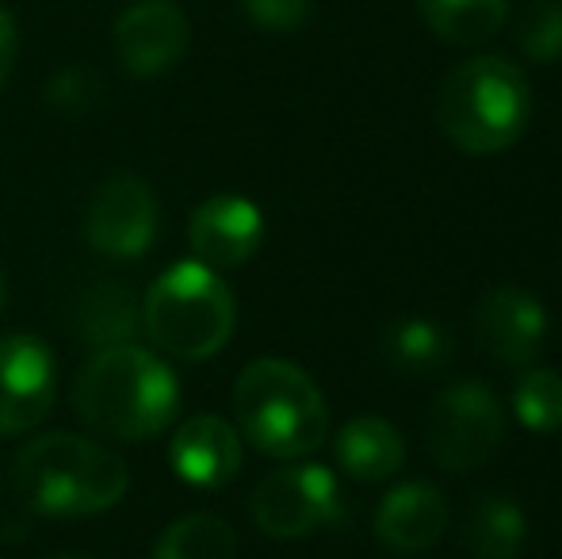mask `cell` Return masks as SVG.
Here are the masks:
<instances>
[{
	"instance_id": "3",
	"label": "cell",
	"mask_w": 562,
	"mask_h": 559,
	"mask_svg": "<svg viewBox=\"0 0 562 559\" xmlns=\"http://www.w3.org/2000/svg\"><path fill=\"white\" fill-rule=\"evenodd\" d=\"M437 123L463 154H502L532 123V85L517 62L502 54H479L459 62L440 81Z\"/></svg>"
},
{
	"instance_id": "4",
	"label": "cell",
	"mask_w": 562,
	"mask_h": 559,
	"mask_svg": "<svg viewBox=\"0 0 562 559\" xmlns=\"http://www.w3.org/2000/svg\"><path fill=\"white\" fill-rule=\"evenodd\" d=\"M234 414L237 433L276 460L311 456L329 437L326 395L291 360H252L234 383Z\"/></svg>"
},
{
	"instance_id": "18",
	"label": "cell",
	"mask_w": 562,
	"mask_h": 559,
	"mask_svg": "<svg viewBox=\"0 0 562 559\" xmlns=\"http://www.w3.org/2000/svg\"><path fill=\"white\" fill-rule=\"evenodd\" d=\"M77 334L89 345H123L142 329V306L134 303V295L115 280L92 283L85 288V295L77 299Z\"/></svg>"
},
{
	"instance_id": "13",
	"label": "cell",
	"mask_w": 562,
	"mask_h": 559,
	"mask_svg": "<svg viewBox=\"0 0 562 559\" xmlns=\"http://www.w3.org/2000/svg\"><path fill=\"white\" fill-rule=\"evenodd\" d=\"M169 463L180 483L218 491L241 471V433L218 414H195L172 433Z\"/></svg>"
},
{
	"instance_id": "25",
	"label": "cell",
	"mask_w": 562,
	"mask_h": 559,
	"mask_svg": "<svg viewBox=\"0 0 562 559\" xmlns=\"http://www.w3.org/2000/svg\"><path fill=\"white\" fill-rule=\"evenodd\" d=\"M15 54H20V31H15L12 12L0 4V89H4L8 77H12Z\"/></svg>"
},
{
	"instance_id": "12",
	"label": "cell",
	"mask_w": 562,
	"mask_h": 559,
	"mask_svg": "<svg viewBox=\"0 0 562 559\" xmlns=\"http://www.w3.org/2000/svg\"><path fill=\"white\" fill-rule=\"evenodd\" d=\"M188 242H192L195 261L211 265V269H237L245 265L265 242V215L252 200L234 192L211 195L200 203L188 226Z\"/></svg>"
},
{
	"instance_id": "6",
	"label": "cell",
	"mask_w": 562,
	"mask_h": 559,
	"mask_svg": "<svg viewBox=\"0 0 562 559\" xmlns=\"http://www.w3.org/2000/svg\"><path fill=\"white\" fill-rule=\"evenodd\" d=\"M505 437V406L482 380H459L437 391L425 418V445L451 476L482 468Z\"/></svg>"
},
{
	"instance_id": "10",
	"label": "cell",
	"mask_w": 562,
	"mask_h": 559,
	"mask_svg": "<svg viewBox=\"0 0 562 559\" xmlns=\"http://www.w3.org/2000/svg\"><path fill=\"white\" fill-rule=\"evenodd\" d=\"M58 399V368L38 337H0V437L31 433Z\"/></svg>"
},
{
	"instance_id": "1",
	"label": "cell",
	"mask_w": 562,
	"mask_h": 559,
	"mask_svg": "<svg viewBox=\"0 0 562 559\" xmlns=\"http://www.w3.org/2000/svg\"><path fill=\"white\" fill-rule=\"evenodd\" d=\"M74 411L108 440H149L180 411V383L157 353L134 342L92 353L74 380Z\"/></svg>"
},
{
	"instance_id": "5",
	"label": "cell",
	"mask_w": 562,
	"mask_h": 559,
	"mask_svg": "<svg viewBox=\"0 0 562 559\" xmlns=\"http://www.w3.org/2000/svg\"><path fill=\"white\" fill-rule=\"evenodd\" d=\"M237 303L218 269L180 261L149 283L142 299V329L172 360L200 365L226 349L234 337Z\"/></svg>"
},
{
	"instance_id": "7",
	"label": "cell",
	"mask_w": 562,
	"mask_h": 559,
	"mask_svg": "<svg viewBox=\"0 0 562 559\" xmlns=\"http://www.w3.org/2000/svg\"><path fill=\"white\" fill-rule=\"evenodd\" d=\"M249 510L265 537L303 540L322 525H337L345 514V499L329 468L295 463V468H280L260 479Z\"/></svg>"
},
{
	"instance_id": "27",
	"label": "cell",
	"mask_w": 562,
	"mask_h": 559,
	"mask_svg": "<svg viewBox=\"0 0 562 559\" xmlns=\"http://www.w3.org/2000/svg\"><path fill=\"white\" fill-rule=\"evenodd\" d=\"M0 306H4V283H0Z\"/></svg>"
},
{
	"instance_id": "15",
	"label": "cell",
	"mask_w": 562,
	"mask_h": 559,
	"mask_svg": "<svg viewBox=\"0 0 562 559\" xmlns=\"http://www.w3.org/2000/svg\"><path fill=\"white\" fill-rule=\"evenodd\" d=\"M379 353L402 376H437L456 360V337L429 314H398L386 322Z\"/></svg>"
},
{
	"instance_id": "16",
	"label": "cell",
	"mask_w": 562,
	"mask_h": 559,
	"mask_svg": "<svg viewBox=\"0 0 562 559\" xmlns=\"http://www.w3.org/2000/svg\"><path fill=\"white\" fill-rule=\"evenodd\" d=\"M337 463L360 483H379V479H391L394 471H402L406 463V440L386 418L375 414H363L340 425L334 440Z\"/></svg>"
},
{
	"instance_id": "11",
	"label": "cell",
	"mask_w": 562,
	"mask_h": 559,
	"mask_svg": "<svg viewBox=\"0 0 562 559\" xmlns=\"http://www.w3.org/2000/svg\"><path fill=\"white\" fill-rule=\"evenodd\" d=\"M112 38L126 74L161 77L184 58L192 27L177 0H134L115 20Z\"/></svg>"
},
{
	"instance_id": "22",
	"label": "cell",
	"mask_w": 562,
	"mask_h": 559,
	"mask_svg": "<svg viewBox=\"0 0 562 559\" xmlns=\"http://www.w3.org/2000/svg\"><path fill=\"white\" fill-rule=\"evenodd\" d=\"M517 46L536 66H551L562 58V0H528L520 8Z\"/></svg>"
},
{
	"instance_id": "26",
	"label": "cell",
	"mask_w": 562,
	"mask_h": 559,
	"mask_svg": "<svg viewBox=\"0 0 562 559\" xmlns=\"http://www.w3.org/2000/svg\"><path fill=\"white\" fill-rule=\"evenodd\" d=\"M54 559H89V556H54Z\"/></svg>"
},
{
	"instance_id": "2",
	"label": "cell",
	"mask_w": 562,
	"mask_h": 559,
	"mask_svg": "<svg viewBox=\"0 0 562 559\" xmlns=\"http://www.w3.org/2000/svg\"><path fill=\"white\" fill-rule=\"evenodd\" d=\"M12 487L23 506L46 517H92L112 510L131 487L112 448L77 433H43L15 452Z\"/></svg>"
},
{
	"instance_id": "20",
	"label": "cell",
	"mask_w": 562,
	"mask_h": 559,
	"mask_svg": "<svg viewBox=\"0 0 562 559\" xmlns=\"http://www.w3.org/2000/svg\"><path fill=\"white\" fill-rule=\"evenodd\" d=\"M154 559H237V537L223 517L188 514L161 533Z\"/></svg>"
},
{
	"instance_id": "24",
	"label": "cell",
	"mask_w": 562,
	"mask_h": 559,
	"mask_svg": "<svg viewBox=\"0 0 562 559\" xmlns=\"http://www.w3.org/2000/svg\"><path fill=\"white\" fill-rule=\"evenodd\" d=\"M92 81L81 74V69H66V74H58L50 81V92H46V100H50L54 108H69V112H77V108H85L92 100Z\"/></svg>"
},
{
	"instance_id": "23",
	"label": "cell",
	"mask_w": 562,
	"mask_h": 559,
	"mask_svg": "<svg viewBox=\"0 0 562 559\" xmlns=\"http://www.w3.org/2000/svg\"><path fill=\"white\" fill-rule=\"evenodd\" d=\"M260 31H299L311 20L314 0H237Z\"/></svg>"
},
{
	"instance_id": "19",
	"label": "cell",
	"mask_w": 562,
	"mask_h": 559,
	"mask_svg": "<svg viewBox=\"0 0 562 559\" xmlns=\"http://www.w3.org/2000/svg\"><path fill=\"white\" fill-rule=\"evenodd\" d=\"M417 12L440 43L474 46L505 27L509 0H417Z\"/></svg>"
},
{
	"instance_id": "8",
	"label": "cell",
	"mask_w": 562,
	"mask_h": 559,
	"mask_svg": "<svg viewBox=\"0 0 562 559\" xmlns=\"http://www.w3.org/2000/svg\"><path fill=\"white\" fill-rule=\"evenodd\" d=\"M157 195L134 172H115L92 192L85 211V238L112 261H138L157 238Z\"/></svg>"
},
{
	"instance_id": "17",
	"label": "cell",
	"mask_w": 562,
	"mask_h": 559,
	"mask_svg": "<svg viewBox=\"0 0 562 559\" xmlns=\"http://www.w3.org/2000/svg\"><path fill=\"white\" fill-rule=\"evenodd\" d=\"M528 545V517L513 494L486 491L471 502L463 522V548L471 559H520Z\"/></svg>"
},
{
	"instance_id": "21",
	"label": "cell",
	"mask_w": 562,
	"mask_h": 559,
	"mask_svg": "<svg viewBox=\"0 0 562 559\" xmlns=\"http://www.w3.org/2000/svg\"><path fill=\"white\" fill-rule=\"evenodd\" d=\"M513 414L532 433L562 429V376L555 368H525L513 383Z\"/></svg>"
},
{
	"instance_id": "14",
	"label": "cell",
	"mask_w": 562,
	"mask_h": 559,
	"mask_svg": "<svg viewBox=\"0 0 562 559\" xmlns=\"http://www.w3.org/2000/svg\"><path fill=\"white\" fill-rule=\"evenodd\" d=\"M448 529V502L432 483H398L375 510V537L398 556L432 548Z\"/></svg>"
},
{
	"instance_id": "9",
	"label": "cell",
	"mask_w": 562,
	"mask_h": 559,
	"mask_svg": "<svg viewBox=\"0 0 562 559\" xmlns=\"http://www.w3.org/2000/svg\"><path fill=\"white\" fill-rule=\"evenodd\" d=\"M474 342L502 368H528L548 342V306L520 283H497L471 311Z\"/></svg>"
}]
</instances>
